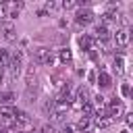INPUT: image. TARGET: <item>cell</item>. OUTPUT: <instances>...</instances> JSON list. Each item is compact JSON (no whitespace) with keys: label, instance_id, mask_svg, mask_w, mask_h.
<instances>
[{"label":"cell","instance_id":"cell-1","mask_svg":"<svg viewBox=\"0 0 133 133\" xmlns=\"http://www.w3.org/2000/svg\"><path fill=\"white\" fill-rule=\"evenodd\" d=\"M21 66H23V52L17 50L15 54H10V62H8V71H10V79H17L21 75Z\"/></svg>","mask_w":133,"mask_h":133},{"label":"cell","instance_id":"cell-2","mask_svg":"<svg viewBox=\"0 0 133 133\" xmlns=\"http://www.w3.org/2000/svg\"><path fill=\"white\" fill-rule=\"evenodd\" d=\"M0 125H4V127L15 125V110L12 108H8V106L0 108Z\"/></svg>","mask_w":133,"mask_h":133},{"label":"cell","instance_id":"cell-3","mask_svg":"<svg viewBox=\"0 0 133 133\" xmlns=\"http://www.w3.org/2000/svg\"><path fill=\"white\" fill-rule=\"evenodd\" d=\"M106 114H108V116H110L112 121H114V118L118 121V118L123 116V102L114 98V100L110 102V106H108V112H106Z\"/></svg>","mask_w":133,"mask_h":133},{"label":"cell","instance_id":"cell-4","mask_svg":"<svg viewBox=\"0 0 133 133\" xmlns=\"http://www.w3.org/2000/svg\"><path fill=\"white\" fill-rule=\"evenodd\" d=\"M75 19H77V23H79V25H89V23L94 21V12H91L89 8H81V10L77 12V17H75Z\"/></svg>","mask_w":133,"mask_h":133},{"label":"cell","instance_id":"cell-5","mask_svg":"<svg viewBox=\"0 0 133 133\" xmlns=\"http://www.w3.org/2000/svg\"><path fill=\"white\" fill-rule=\"evenodd\" d=\"M35 62H39V64H50V62H52V52H50L48 48H39V50L35 52Z\"/></svg>","mask_w":133,"mask_h":133},{"label":"cell","instance_id":"cell-6","mask_svg":"<svg viewBox=\"0 0 133 133\" xmlns=\"http://www.w3.org/2000/svg\"><path fill=\"white\" fill-rule=\"evenodd\" d=\"M129 39H131V35H129L127 29H116V33H114V42H116V46L125 48V46L129 44Z\"/></svg>","mask_w":133,"mask_h":133},{"label":"cell","instance_id":"cell-7","mask_svg":"<svg viewBox=\"0 0 133 133\" xmlns=\"http://www.w3.org/2000/svg\"><path fill=\"white\" fill-rule=\"evenodd\" d=\"M94 35H96V39L98 42H104V39H108V27L106 25H100V27H96V31H94Z\"/></svg>","mask_w":133,"mask_h":133},{"label":"cell","instance_id":"cell-8","mask_svg":"<svg viewBox=\"0 0 133 133\" xmlns=\"http://www.w3.org/2000/svg\"><path fill=\"white\" fill-rule=\"evenodd\" d=\"M25 85H27V89H31V85H35V66H29V69H27Z\"/></svg>","mask_w":133,"mask_h":133},{"label":"cell","instance_id":"cell-9","mask_svg":"<svg viewBox=\"0 0 133 133\" xmlns=\"http://www.w3.org/2000/svg\"><path fill=\"white\" fill-rule=\"evenodd\" d=\"M112 125V118L108 116V114H100L98 118H96V127H100V129H106V127H110Z\"/></svg>","mask_w":133,"mask_h":133},{"label":"cell","instance_id":"cell-10","mask_svg":"<svg viewBox=\"0 0 133 133\" xmlns=\"http://www.w3.org/2000/svg\"><path fill=\"white\" fill-rule=\"evenodd\" d=\"M10 62V52L6 48H0V69H6Z\"/></svg>","mask_w":133,"mask_h":133},{"label":"cell","instance_id":"cell-11","mask_svg":"<svg viewBox=\"0 0 133 133\" xmlns=\"http://www.w3.org/2000/svg\"><path fill=\"white\" fill-rule=\"evenodd\" d=\"M15 123H19V125H27V123H29V114L23 112V110H15Z\"/></svg>","mask_w":133,"mask_h":133},{"label":"cell","instance_id":"cell-12","mask_svg":"<svg viewBox=\"0 0 133 133\" xmlns=\"http://www.w3.org/2000/svg\"><path fill=\"white\" fill-rule=\"evenodd\" d=\"M58 58H60V62H71V58H73V54H71V50L69 48H62V50H58Z\"/></svg>","mask_w":133,"mask_h":133},{"label":"cell","instance_id":"cell-13","mask_svg":"<svg viewBox=\"0 0 133 133\" xmlns=\"http://www.w3.org/2000/svg\"><path fill=\"white\" fill-rule=\"evenodd\" d=\"M2 31H4V37H6V39H8V42H12V39H15V27H12V25H10V23H6V25H4V29H2Z\"/></svg>","mask_w":133,"mask_h":133},{"label":"cell","instance_id":"cell-14","mask_svg":"<svg viewBox=\"0 0 133 133\" xmlns=\"http://www.w3.org/2000/svg\"><path fill=\"white\" fill-rule=\"evenodd\" d=\"M77 100H81L83 104L89 102V91H87V87H81V89L77 91Z\"/></svg>","mask_w":133,"mask_h":133},{"label":"cell","instance_id":"cell-15","mask_svg":"<svg viewBox=\"0 0 133 133\" xmlns=\"http://www.w3.org/2000/svg\"><path fill=\"white\" fill-rule=\"evenodd\" d=\"M15 100V94L10 91H0V104H10Z\"/></svg>","mask_w":133,"mask_h":133},{"label":"cell","instance_id":"cell-16","mask_svg":"<svg viewBox=\"0 0 133 133\" xmlns=\"http://www.w3.org/2000/svg\"><path fill=\"white\" fill-rule=\"evenodd\" d=\"M98 83H100V87H108V85H110V77H108L106 73H100V77H98Z\"/></svg>","mask_w":133,"mask_h":133},{"label":"cell","instance_id":"cell-17","mask_svg":"<svg viewBox=\"0 0 133 133\" xmlns=\"http://www.w3.org/2000/svg\"><path fill=\"white\" fill-rule=\"evenodd\" d=\"M89 123H91V121H89L87 116H83V118H79V123H77V127H75V129H81V131H85V129L89 127Z\"/></svg>","mask_w":133,"mask_h":133},{"label":"cell","instance_id":"cell-18","mask_svg":"<svg viewBox=\"0 0 133 133\" xmlns=\"http://www.w3.org/2000/svg\"><path fill=\"white\" fill-rule=\"evenodd\" d=\"M79 46H81L83 50H89V48H91V39H89V37H81V39H79Z\"/></svg>","mask_w":133,"mask_h":133},{"label":"cell","instance_id":"cell-19","mask_svg":"<svg viewBox=\"0 0 133 133\" xmlns=\"http://www.w3.org/2000/svg\"><path fill=\"white\" fill-rule=\"evenodd\" d=\"M75 6H77L75 0H64V2H62V8H75Z\"/></svg>","mask_w":133,"mask_h":133},{"label":"cell","instance_id":"cell-20","mask_svg":"<svg viewBox=\"0 0 133 133\" xmlns=\"http://www.w3.org/2000/svg\"><path fill=\"white\" fill-rule=\"evenodd\" d=\"M60 133H77V129H75V127H73V125H64V127H62V131H60Z\"/></svg>","mask_w":133,"mask_h":133},{"label":"cell","instance_id":"cell-21","mask_svg":"<svg viewBox=\"0 0 133 133\" xmlns=\"http://www.w3.org/2000/svg\"><path fill=\"white\" fill-rule=\"evenodd\" d=\"M114 19H116L114 12H104V21H106V23H110V21H114Z\"/></svg>","mask_w":133,"mask_h":133},{"label":"cell","instance_id":"cell-22","mask_svg":"<svg viewBox=\"0 0 133 133\" xmlns=\"http://www.w3.org/2000/svg\"><path fill=\"white\" fill-rule=\"evenodd\" d=\"M123 64H125V62H123V58L118 56V58H116V71H118V73H123V69H125Z\"/></svg>","mask_w":133,"mask_h":133},{"label":"cell","instance_id":"cell-23","mask_svg":"<svg viewBox=\"0 0 133 133\" xmlns=\"http://www.w3.org/2000/svg\"><path fill=\"white\" fill-rule=\"evenodd\" d=\"M56 8H58L56 2H48V4H46V10H56Z\"/></svg>","mask_w":133,"mask_h":133},{"label":"cell","instance_id":"cell-24","mask_svg":"<svg viewBox=\"0 0 133 133\" xmlns=\"http://www.w3.org/2000/svg\"><path fill=\"white\" fill-rule=\"evenodd\" d=\"M0 19H6V6L0 4Z\"/></svg>","mask_w":133,"mask_h":133},{"label":"cell","instance_id":"cell-25","mask_svg":"<svg viewBox=\"0 0 133 133\" xmlns=\"http://www.w3.org/2000/svg\"><path fill=\"white\" fill-rule=\"evenodd\" d=\"M44 133H54V127L52 125H44Z\"/></svg>","mask_w":133,"mask_h":133},{"label":"cell","instance_id":"cell-26","mask_svg":"<svg viewBox=\"0 0 133 133\" xmlns=\"http://www.w3.org/2000/svg\"><path fill=\"white\" fill-rule=\"evenodd\" d=\"M121 91H123V96H129V85H127V83H125V85H123V87H121Z\"/></svg>","mask_w":133,"mask_h":133},{"label":"cell","instance_id":"cell-27","mask_svg":"<svg viewBox=\"0 0 133 133\" xmlns=\"http://www.w3.org/2000/svg\"><path fill=\"white\" fill-rule=\"evenodd\" d=\"M0 133H6V131H4V129H2V127H0Z\"/></svg>","mask_w":133,"mask_h":133},{"label":"cell","instance_id":"cell-28","mask_svg":"<svg viewBox=\"0 0 133 133\" xmlns=\"http://www.w3.org/2000/svg\"><path fill=\"white\" fill-rule=\"evenodd\" d=\"M0 81H2V69H0Z\"/></svg>","mask_w":133,"mask_h":133},{"label":"cell","instance_id":"cell-29","mask_svg":"<svg viewBox=\"0 0 133 133\" xmlns=\"http://www.w3.org/2000/svg\"><path fill=\"white\" fill-rule=\"evenodd\" d=\"M17 133H27V131H17Z\"/></svg>","mask_w":133,"mask_h":133}]
</instances>
